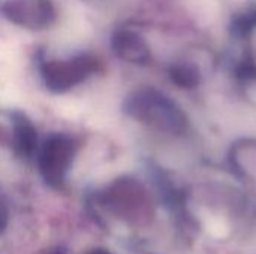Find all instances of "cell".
Segmentation results:
<instances>
[{
    "label": "cell",
    "instance_id": "6da1fadb",
    "mask_svg": "<svg viewBox=\"0 0 256 254\" xmlns=\"http://www.w3.org/2000/svg\"><path fill=\"white\" fill-rule=\"evenodd\" d=\"M124 111L136 121L165 133L180 135L188 129V117L165 94L154 88H141L134 91Z\"/></svg>",
    "mask_w": 256,
    "mask_h": 254
},
{
    "label": "cell",
    "instance_id": "8992f818",
    "mask_svg": "<svg viewBox=\"0 0 256 254\" xmlns=\"http://www.w3.org/2000/svg\"><path fill=\"white\" fill-rule=\"evenodd\" d=\"M112 49L122 60L132 64H147L152 60V51L141 34L134 30H117L111 40Z\"/></svg>",
    "mask_w": 256,
    "mask_h": 254
},
{
    "label": "cell",
    "instance_id": "5b68a950",
    "mask_svg": "<svg viewBox=\"0 0 256 254\" xmlns=\"http://www.w3.org/2000/svg\"><path fill=\"white\" fill-rule=\"evenodd\" d=\"M110 198L117 210L122 211L128 219L132 220H148L152 216V201L146 189L135 180H122L118 181Z\"/></svg>",
    "mask_w": 256,
    "mask_h": 254
},
{
    "label": "cell",
    "instance_id": "7a4b0ae2",
    "mask_svg": "<svg viewBox=\"0 0 256 254\" xmlns=\"http://www.w3.org/2000/svg\"><path fill=\"white\" fill-rule=\"evenodd\" d=\"M99 69V60L93 55H76L69 60H51L40 66L42 78L48 90L63 93L84 82Z\"/></svg>",
    "mask_w": 256,
    "mask_h": 254
},
{
    "label": "cell",
    "instance_id": "52a82bcc",
    "mask_svg": "<svg viewBox=\"0 0 256 254\" xmlns=\"http://www.w3.org/2000/svg\"><path fill=\"white\" fill-rule=\"evenodd\" d=\"M12 126H14V142L16 151L22 156L33 154L38 147V135L32 121L26 115L15 112L12 117Z\"/></svg>",
    "mask_w": 256,
    "mask_h": 254
},
{
    "label": "cell",
    "instance_id": "ba28073f",
    "mask_svg": "<svg viewBox=\"0 0 256 254\" xmlns=\"http://www.w3.org/2000/svg\"><path fill=\"white\" fill-rule=\"evenodd\" d=\"M170 78L178 88H194L200 84V70L190 64H176L170 70Z\"/></svg>",
    "mask_w": 256,
    "mask_h": 254
},
{
    "label": "cell",
    "instance_id": "3957f363",
    "mask_svg": "<svg viewBox=\"0 0 256 254\" xmlns=\"http://www.w3.org/2000/svg\"><path fill=\"white\" fill-rule=\"evenodd\" d=\"M76 153L75 139L64 133L51 135L42 145L39 154V166L51 184H60L64 178Z\"/></svg>",
    "mask_w": 256,
    "mask_h": 254
},
{
    "label": "cell",
    "instance_id": "277c9868",
    "mask_svg": "<svg viewBox=\"0 0 256 254\" xmlns=\"http://www.w3.org/2000/svg\"><path fill=\"white\" fill-rule=\"evenodd\" d=\"M2 10L10 22L27 28H45L56 21L51 0H8Z\"/></svg>",
    "mask_w": 256,
    "mask_h": 254
}]
</instances>
